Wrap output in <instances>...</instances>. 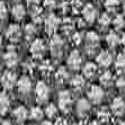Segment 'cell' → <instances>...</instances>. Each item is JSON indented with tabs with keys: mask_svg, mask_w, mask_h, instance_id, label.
I'll list each match as a JSON object with an SVG mask.
<instances>
[{
	"mask_svg": "<svg viewBox=\"0 0 125 125\" xmlns=\"http://www.w3.org/2000/svg\"><path fill=\"white\" fill-rule=\"evenodd\" d=\"M50 45H51V51L55 56H60L62 53V47H63V41L62 38L58 35H54L52 38H51V42H50Z\"/></svg>",
	"mask_w": 125,
	"mask_h": 125,
	"instance_id": "obj_13",
	"label": "cell"
},
{
	"mask_svg": "<svg viewBox=\"0 0 125 125\" xmlns=\"http://www.w3.org/2000/svg\"><path fill=\"white\" fill-rule=\"evenodd\" d=\"M35 34H36L35 26L33 24H27L26 26H25V28H24V35H25L26 40H32L35 36Z\"/></svg>",
	"mask_w": 125,
	"mask_h": 125,
	"instance_id": "obj_28",
	"label": "cell"
},
{
	"mask_svg": "<svg viewBox=\"0 0 125 125\" xmlns=\"http://www.w3.org/2000/svg\"><path fill=\"white\" fill-rule=\"evenodd\" d=\"M9 106H10V100H9L8 95L5 91H2L0 95V112H1V115H5L8 112Z\"/></svg>",
	"mask_w": 125,
	"mask_h": 125,
	"instance_id": "obj_20",
	"label": "cell"
},
{
	"mask_svg": "<svg viewBox=\"0 0 125 125\" xmlns=\"http://www.w3.org/2000/svg\"><path fill=\"white\" fill-rule=\"evenodd\" d=\"M55 0H44V5H45V7H47V8L52 9L54 8V6H55Z\"/></svg>",
	"mask_w": 125,
	"mask_h": 125,
	"instance_id": "obj_37",
	"label": "cell"
},
{
	"mask_svg": "<svg viewBox=\"0 0 125 125\" xmlns=\"http://www.w3.org/2000/svg\"><path fill=\"white\" fill-rule=\"evenodd\" d=\"M21 35H23V31H21V26L17 24H10L6 31V37L14 43L21 40Z\"/></svg>",
	"mask_w": 125,
	"mask_h": 125,
	"instance_id": "obj_4",
	"label": "cell"
},
{
	"mask_svg": "<svg viewBox=\"0 0 125 125\" xmlns=\"http://www.w3.org/2000/svg\"><path fill=\"white\" fill-rule=\"evenodd\" d=\"M84 76H80V74H76V76L72 78V80H71V86H72L76 90H81L82 88L84 87V83H86V81H84Z\"/></svg>",
	"mask_w": 125,
	"mask_h": 125,
	"instance_id": "obj_21",
	"label": "cell"
},
{
	"mask_svg": "<svg viewBox=\"0 0 125 125\" xmlns=\"http://www.w3.org/2000/svg\"><path fill=\"white\" fill-rule=\"evenodd\" d=\"M42 14H43V11H42V8H40L37 6H33L32 7V11H31V16H32V18L34 19L35 21H42Z\"/></svg>",
	"mask_w": 125,
	"mask_h": 125,
	"instance_id": "obj_29",
	"label": "cell"
},
{
	"mask_svg": "<svg viewBox=\"0 0 125 125\" xmlns=\"http://www.w3.org/2000/svg\"><path fill=\"white\" fill-rule=\"evenodd\" d=\"M106 41L111 47H116L118 44H121V37L115 32H111L106 36Z\"/></svg>",
	"mask_w": 125,
	"mask_h": 125,
	"instance_id": "obj_22",
	"label": "cell"
},
{
	"mask_svg": "<svg viewBox=\"0 0 125 125\" xmlns=\"http://www.w3.org/2000/svg\"><path fill=\"white\" fill-rule=\"evenodd\" d=\"M27 3H28L29 6H37L38 3H40V0H26Z\"/></svg>",
	"mask_w": 125,
	"mask_h": 125,
	"instance_id": "obj_40",
	"label": "cell"
},
{
	"mask_svg": "<svg viewBox=\"0 0 125 125\" xmlns=\"http://www.w3.org/2000/svg\"><path fill=\"white\" fill-rule=\"evenodd\" d=\"M71 40L73 41V43H74V44H79V43H80V41H81L80 34H79V33H74V34L72 35V37H71Z\"/></svg>",
	"mask_w": 125,
	"mask_h": 125,
	"instance_id": "obj_38",
	"label": "cell"
},
{
	"mask_svg": "<svg viewBox=\"0 0 125 125\" xmlns=\"http://www.w3.org/2000/svg\"><path fill=\"white\" fill-rule=\"evenodd\" d=\"M84 43H86V50L87 52H94L97 49L99 44V37L97 33L88 32L86 37H84Z\"/></svg>",
	"mask_w": 125,
	"mask_h": 125,
	"instance_id": "obj_7",
	"label": "cell"
},
{
	"mask_svg": "<svg viewBox=\"0 0 125 125\" xmlns=\"http://www.w3.org/2000/svg\"><path fill=\"white\" fill-rule=\"evenodd\" d=\"M116 86L118 89L121 90H125V78L124 77H121L116 80Z\"/></svg>",
	"mask_w": 125,
	"mask_h": 125,
	"instance_id": "obj_35",
	"label": "cell"
},
{
	"mask_svg": "<svg viewBox=\"0 0 125 125\" xmlns=\"http://www.w3.org/2000/svg\"><path fill=\"white\" fill-rule=\"evenodd\" d=\"M3 62L8 68H14L17 65L18 63V55L15 49L9 47L6 51V53L3 54Z\"/></svg>",
	"mask_w": 125,
	"mask_h": 125,
	"instance_id": "obj_9",
	"label": "cell"
},
{
	"mask_svg": "<svg viewBox=\"0 0 125 125\" xmlns=\"http://www.w3.org/2000/svg\"><path fill=\"white\" fill-rule=\"evenodd\" d=\"M15 1H21V0H15Z\"/></svg>",
	"mask_w": 125,
	"mask_h": 125,
	"instance_id": "obj_47",
	"label": "cell"
},
{
	"mask_svg": "<svg viewBox=\"0 0 125 125\" xmlns=\"http://www.w3.org/2000/svg\"><path fill=\"white\" fill-rule=\"evenodd\" d=\"M25 14H26V10H25V7H24L23 5H21V3H16V5L12 6L11 15L16 21H21V19L25 17Z\"/></svg>",
	"mask_w": 125,
	"mask_h": 125,
	"instance_id": "obj_18",
	"label": "cell"
},
{
	"mask_svg": "<svg viewBox=\"0 0 125 125\" xmlns=\"http://www.w3.org/2000/svg\"><path fill=\"white\" fill-rule=\"evenodd\" d=\"M111 115H112V111H109V109H108V108H106V107L100 108V109H99V112H98V118H99V121H100V122H104V123L108 122V121L111 119Z\"/></svg>",
	"mask_w": 125,
	"mask_h": 125,
	"instance_id": "obj_26",
	"label": "cell"
},
{
	"mask_svg": "<svg viewBox=\"0 0 125 125\" xmlns=\"http://www.w3.org/2000/svg\"><path fill=\"white\" fill-rule=\"evenodd\" d=\"M97 72V65L93 62H88L82 68V73L86 78H93Z\"/></svg>",
	"mask_w": 125,
	"mask_h": 125,
	"instance_id": "obj_19",
	"label": "cell"
},
{
	"mask_svg": "<svg viewBox=\"0 0 125 125\" xmlns=\"http://www.w3.org/2000/svg\"><path fill=\"white\" fill-rule=\"evenodd\" d=\"M54 125H69V124H68V122L64 118H58Z\"/></svg>",
	"mask_w": 125,
	"mask_h": 125,
	"instance_id": "obj_39",
	"label": "cell"
},
{
	"mask_svg": "<svg viewBox=\"0 0 125 125\" xmlns=\"http://www.w3.org/2000/svg\"><path fill=\"white\" fill-rule=\"evenodd\" d=\"M89 125H100V124H99V122H97V121H93Z\"/></svg>",
	"mask_w": 125,
	"mask_h": 125,
	"instance_id": "obj_43",
	"label": "cell"
},
{
	"mask_svg": "<svg viewBox=\"0 0 125 125\" xmlns=\"http://www.w3.org/2000/svg\"><path fill=\"white\" fill-rule=\"evenodd\" d=\"M1 125H12V124L9 122V121H3V122L1 123Z\"/></svg>",
	"mask_w": 125,
	"mask_h": 125,
	"instance_id": "obj_41",
	"label": "cell"
},
{
	"mask_svg": "<svg viewBox=\"0 0 125 125\" xmlns=\"http://www.w3.org/2000/svg\"><path fill=\"white\" fill-rule=\"evenodd\" d=\"M50 88L44 81H38L35 86V97L40 104H43L49 99Z\"/></svg>",
	"mask_w": 125,
	"mask_h": 125,
	"instance_id": "obj_1",
	"label": "cell"
},
{
	"mask_svg": "<svg viewBox=\"0 0 125 125\" xmlns=\"http://www.w3.org/2000/svg\"><path fill=\"white\" fill-rule=\"evenodd\" d=\"M58 102H59V108L64 113H68L71 108V104H72V96L70 91L68 90H62L59 93L58 95Z\"/></svg>",
	"mask_w": 125,
	"mask_h": 125,
	"instance_id": "obj_2",
	"label": "cell"
},
{
	"mask_svg": "<svg viewBox=\"0 0 125 125\" xmlns=\"http://www.w3.org/2000/svg\"><path fill=\"white\" fill-rule=\"evenodd\" d=\"M29 52L34 58L40 59L43 56L44 52H45V45H44V42L42 40H34L33 43L31 44V49H29Z\"/></svg>",
	"mask_w": 125,
	"mask_h": 125,
	"instance_id": "obj_8",
	"label": "cell"
},
{
	"mask_svg": "<svg viewBox=\"0 0 125 125\" xmlns=\"http://www.w3.org/2000/svg\"><path fill=\"white\" fill-rule=\"evenodd\" d=\"M45 115L49 118H53L58 115V107L54 104H49L45 108Z\"/></svg>",
	"mask_w": 125,
	"mask_h": 125,
	"instance_id": "obj_30",
	"label": "cell"
},
{
	"mask_svg": "<svg viewBox=\"0 0 125 125\" xmlns=\"http://www.w3.org/2000/svg\"><path fill=\"white\" fill-rule=\"evenodd\" d=\"M96 8L91 5V3H87L86 6L82 7V16H83L84 21H88V23H93L96 18Z\"/></svg>",
	"mask_w": 125,
	"mask_h": 125,
	"instance_id": "obj_14",
	"label": "cell"
},
{
	"mask_svg": "<svg viewBox=\"0 0 125 125\" xmlns=\"http://www.w3.org/2000/svg\"><path fill=\"white\" fill-rule=\"evenodd\" d=\"M69 78V74H68V71L64 67L59 68L55 72V79L59 83H64V82L68 80Z\"/></svg>",
	"mask_w": 125,
	"mask_h": 125,
	"instance_id": "obj_23",
	"label": "cell"
},
{
	"mask_svg": "<svg viewBox=\"0 0 125 125\" xmlns=\"http://www.w3.org/2000/svg\"><path fill=\"white\" fill-rule=\"evenodd\" d=\"M12 117L16 119L17 123H24L28 117V112H27L26 107L18 106L17 108H15V111L12 112Z\"/></svg>",
	"mask_w": 125,
	"mask_h": 125,
	"instance_id": "obj_16",
	"label": "cell"
},
{
	"mask_svg": "<svg viewBox=\"0 0 125 125\" xmlns=\"http://www.w3.org/2000/svg\"><path fill=\"white\" fill-rule=\"evenodd\" d=\"M117 5H118V0H106L105 1V7L107 9H111V10L116 8Z\"/></svg>",
	"mask_w": 125,
	"mask_h": 125,
	"instance_id": "obj_34",
	"label": "cell"
},
{
	"mask_svg": "<svg viewBox=\"0 0 125 125\" xmlns=\"http://www.w3.org/2000/svg\"><path fill=\"white\" fill-rule=\"evenodd\" d=\"M29 116L34 121H41L44 116V112L40 107H33L29 112Z\"/></svg>",
	"mask_w": 125,
	"mask_h": 125,
	"instance_id": "obj_27",
	"label": "cell"
},
{
	"mask_svg": "<svg viewBox=\"0 0 125 125\" xmlns=\"http://www.w3.org/2000/svg\"><path fill=\"white\" fill-rule=\"evenodd\" d=\"M41 71L43 73L44 76H46V74H50V73L52 72V67H51V63L49 61H44L43 63L41 64Z\"/></svg>",
	"mask_w": 125,
	"mask_h": 125,
	"instance_id": "obj_33",
	"label": "cell"
},
{
	"mask_svg": "<svg viewBox=\"0 0 125 125\" xmlns=\"http://www.w3.org/2000/svg\"><path fill=\"white\" fill-rule=\"evenodd\" d=\"M42 125H54L53 123H51L50 121H45V122H43V124Z\"/></svg>",
	"mask_w": 125,
	"mask_h": 125,
	"instance_id": "obj_42",
	"label": "cell"
},
{
	"mask_svg": "<svg viewBox=\"0 0 125 125\" xmlns=\"http://www.w3.org/2000/svg\"><path fill=\"white\" fill-rule=\"evenodd\" d=\"M90 111V104L87 99L81 98L79 99V102L77 103V112L80 116H86Z\"/></svg>",
	"mask_w": 125,
	"mask_h": 125,
	"instance_id": "obj_17",
	"label": "cell"
},
{
	"mask_svg": "<svg viewBox=\"0 0 125 125\" xmlns=\"http://www.w3.org/2000/svg\"><path fill=\"white\" fill-rule=\"evenodd\" d=\"M73 125H83V123L82 122H77V123H74Z\"/></svg>",
	"mask_w": 125,
	"mask_h": 125,
	"instance_id": "obj_44",
	"label": "cell"
},
{
	"mask_svg": "<svg viewBox=\"0 0 125 125\" xmlns=\"http://www.w3.org/2000/svg\"><path fill=\"white\" fill-rule=\"evenodd\" d=\"M113 25L115 26V28H116V29L123 28V27L125 26V19H124V17H123L122 15H117L116 17H115V19L113 21Z\"/></svg>",
	"mask_w": 125,
	"mask_h": 125,
	"instance_id": "obj_32",
	"label": "cell"
},
{
	"mask_svg": "<svg viewBox=\"0 0 125 125\" xmlns=\"http://www.w3.org/2000/svg\"><path fill=\"white\" fill-rule=\"evenodd\" d=\"M111 23H112V18L107 12H104V14L99 17V25L102 27H107Z\"/></svg>",
	"mask_w": 125,
	"mask_h": 125,
	"instance_id": "obj_31",
	"label": "cell"
},
{
	"mask_svg": "<svg viewBox=\"0 0 125 125\" xmlns=\"http://www.w3.org/2000/svg\"><path fill=\"white\" fill-rule=\"evenodd\" d=\"M99 81H100V83H102L104 87H108V86H111L114 82V76L112 74V72L106 71V72H104L102 76H100Z\"/></svg>",
	"mask_w": 125,
	"mask_h": 125,
	"instance_id": "obj_24",
	"label": "cell"
},
{
	"mask_svg": "<svg viewBox=\"0 0 125 125\" xmlns=\"http://www.w3.org/2000/svg\"><path fill=\"white\" fill-rule=\"evenodd\" d=\"M97 64H99L100 67L103 68H108L113 62V58H112V54L108 51H102L97 55Z\"/></svg>",
	"mask_w": 125,
	"mask_h": 125,
	"instance_id": "obj_15",
	"label": "cell"
},
{
	"mask_svg": "<svg viewBox=\"0 0 125 125\" xmlns=\"http://www.w3.org/2000/svg\"><path fill=\"white\" fill-rule=\"evenodd\" d=\"M59 18L54 15H50L49 17L45 19V31L47 32V34L53 35L56 32V29L59 27Z\"/></svg>",
	"mask_w": 125,
	"mask_h": 125,
	"instance_id": "obj_12",
	"label": "cell"
},
{
	"mask_svg": "<svg viewBox=\"0 0 125 125\" xmlns=\"http://www.w3.org/2000/svg\"><path fill=\"white\" fill-rule=\"evenodd\" d=\"M111 111L116 116H122L125 113V102L121 97H116L113 99L111 104Z\"/></svg>",
	"mask_w": 125,
	"mask_h": 125,
	"instance_id": "obj_10",
	"label": "cell"
},
{
	"mask_svg": "<svg viewBox=\"0 0 125 125\" xmlns=\"http://www.w3.org/2000/svg\"><path fill=\"white\" fill-rule=\"evenodd\" d=\"M16 86H17V89L19 93L23 94V95H26V94H28L29 91H31V89H32V81H31L29 77L23 76L18 79Z\"/></svg>",
	"mask_w": 125,
	"mask_h": 125,
	"instance_id": "obj_11",
	"label": "cell"
},
{
	"mask_svg": "<svg viewBox=\"0 0 125 125\" xmlns=\"http://www.w3.org/2000/svg\"><path fill=\"white\" fill-rule=\"evenodd\" d=\"M115 70H116L119 74L125 73V55L119 54L117 56L116 61H115Z\"/></svg>",
	"mask_w": 125,
	"mask_h": 125,
	"instance_id": "obj_25",
	"label": "cell"
},
{
	"mask_svg": "<svg viewBox=\"0 0 125 125\" xmlns=\"http://www.w3.org/2000/svg\"><path fill=\"white\" fill-rule=\"evenodd\" d=\"M0 15H1V18H5L7 16V6H6V3L3 2V1H1V3H0Z\"/></svg>",
	"mask_w": 125,
	"mask_h": 125,
	"instance_id": "obj_36",
	"label": "cell"
},
{
	"mask_svg": "<svg viewBox=\"0 0 125 125\" xmlns=\"http://www.w3.org/2000/svg\"><path fill=\"white\" fill-rule=\"evenodd\" d=\"M17 77L12 71L6 70L1 76V84L5 89H11L15 84H17Z\"/></svg>",
	"mask_w": 125,
	"mask_h": 125,
	"instance_id": "obj_3",
	"label": "cell"
},
{
	"mask_svg": "<svg viewBox=\"0 0 125 125\" xmlns=\"http://www.w3.org/2000/svg\"><path fill=\"white\" fill-rule=\"evenodd\" d=\"M123 10H124V14H125V2L123 3Z\"/></svg>",
	"mask_w": 125,
	"mask_h": 125,
	"instance_id": "obj_45",
	"label": "cell"
},
{
	"mask_svg": "<svg viewBox=\"0 0 125 125\" xmlns=\"http://www.w3.org/2000/svg\"><path fill=\"white\" fill-rule=\"evenodd\" d=\"M67 64L71 70L80 69V67L82 64V56L80 54V52L74 50V51H72L70 53V55L68 56V60H67Z\"/></svg>",
	"mask_w": 125,
	"mask_h": 125,
	"instance_id": "obj_5",
	"label": "cell"
},
{
	"mask_svg": "<svg viewBox=\"0 0 125 125\" xmlns=\"http://www.w3.org/2000/svg\"><path fill=\"white\" fill-rule=\"evenodd\" d=\"M88 98L94 104H99L103 100V98H104V90H103V88L99 87V86H96V84L91 86L89 88V90H88Z\"/></svg>",
	"mask_w": 125,
	"mask_h": 125,
	"instance_id": "obj_6",
	"label": "cell"
},
{
	"mask_svg": "<svg viewBox=\"0 0 125 125\" xmlns=\"http://www.w3.org/2000/svg\"><path fill=\"white\" fill-rule=\"evenodd\" d=\"M119 125H125V121H123V122L121 123V124H119Z\"/></svg>",
	"mask_w": 125,
	"mask_h": 125,
	"instance_id": "obj_46",
	"label": "cell"
}]
</instances>
